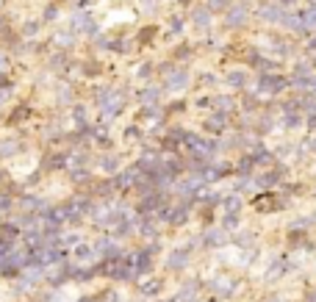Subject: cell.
I'll return each instance as SVG.
<instances>
[{
	"mask_svg": "<svg viewBox=\"0 0 316 302\" xmlns=\"http://www.w3.org/2000/svg\"><path fill=\"white\" fill-rule=\"evenodd\" d=\"M158 216H161L167 225H183L189 219V202H180V205H167V208H158Z\"/></svg>",
	"mask_w": 316,
	"mask_h": 302,
	"instance_id": "6da1fadb",
	"label": "cell"
},
{
	"mask_svg": "<svg viewBox=\"0 0 316 302\" xmlns=\"http://www.w3.org/2000/svg\"><path fill=\"white\" fill-rule=\"evenodd\" d=\"M189 258H191V244H183V247L172 249V252L167 255V269H172V272H180V269L189 266Z\"/></svg>",
	"mask_w": 316,
	"mask_h": 302,
	"instance_id": "7a4b0ae2",
	"label": "cell"
},
{
	"mask_svg": "<svg viewBox=\"0 0 316 302\" xmlns=\"http://www.w3.org/2000/svg\"><path fill=\"white\" fill-rule=\"evenodd\" d=\"M97 255H100V258H106V261H117V258H122V247L117 241H114V238H100V241H97Z\"/></svg>",
	"mask_w": 316,
	"mask_h": 302,
	"instance_id": "3957f363",
	"label": "cell"
},
{
	"mask_svg": "<svg viewBox=\"0 0 316 302\" xmlns=\"http://www.w3.org/2000/svg\"><path fill=\"white\" fill-rule=\"evenodd\" d=\"M211 291H214V294H219V296H230L233 291H236V280L227 277V274H219V277L211 280Z\"/></svg>",
	"mask_w": 316,
	"mask_h": 302,
	"instance_id": "277c9868",
	"label": "cell"
},
{
	"mask_svg": "<svg viewBox=\"0 0 316 302\" xmlns=\"http://www.w3.org/2000/svg\"><path fill=\"white\" fill-rule=\"evenodd\" d=\"M203 241L208 244V247H222V244L230 241V233H227L225 227H211V230H205Z\"/></svg>",
	"mask_w": 316,
	"mask_h": 302,
	"instance_id": "5b68a950",
	"label": "cell"
},
{
	"mask_svg": "<svg viewBox=\"0 0 316 302\" xmlns=\"http://www.w3.org/2000/svg\"><path fill=\"white\" fill-rule=\"evenodd\" d=\"M161 202H164L161 194L150 191V194L142 197V202H139V211H142V213H153V211H158V208H161Z\"/></svg>",
	"mask_w": 316,
	"mask_h": 302,
	"instance_id": "8992f818",
	"label": "cell"
},
{
	"mask_svg": "<svg viewBox=\"0 0 316 302\" xmlns=\"http://www.w3.org/2000/svg\"><path fill=\"white\" fill-rule=\"evenodd\" d=\"M200 189H203V178H200V175H191L189 180H183V183L178 186V191H180V194H186V197H189V194H197Z\"/></svg>",
	"mask_w": 316,
	"mask_h": 302,
	"instance_id": "52a82bcc",
	"label": "cell"
},
{
	"mask_svg": "<svg viewBox=\"0 0 316 302\" xmlns=\"http://www.w3.org/2000/svg\"><path fill=\"white\" fill-rule=\"evenodd\" d=\"M194 296H197V283L191 280L189 285H183V288H180V294L175 296V302H194Z\"/></svg>",
	"mask_w": 316,
	"mask_h": 302,
	"instance_id": "ba28073f",
	"label": "cell"
},
{
	"mask_svg": "<svg viewBox=\"0 0 316 302\" xmlns=\"http://www.w3.org/2000/svg\"><path fill=\"white\" fill-rule=\"evenodd\" d=\"M161 291V280H147V283H142V294L144 296H153Z\"/></svg>",
	"mask_w": 316,
	"mask_h": 302,
	"instance_id": "9c48e42d",
	"label": "cell"
},
{
	"mask_svg": "<svg viewBox=\"0 0 316 302\" xmlns=\"http://www.w3.org/2000/svg\"><path fill=\"white\" fill-rule=\"evenodd\" d=\"M225 211L227 213H239L241 211V197H236V194H233V197H225Z\"/></svg>",
	"mask_w": 316,
	"mask_h": 302,
	"instance_id": "30bf717a",
	"label": "cell"
},
{
	"mask_svg": "<svg viewBox=\"0 0 316 302\" xmlns=\"http://www.w3.org/2000/svg\"><path fill=\"white\" fill-rule=\"evenodd\" d=\"M239 225V216H236V213H227L225 219H222V227H225V230H230V227H236Z\"/></svg>",
	"mask_w": 316,
	"mask_h": 302,
	"instance_id": "8fae6325",
	"label": "cell"
},
{
	"mask_svg": "<svg viewBox=\"0 0 316 302\" xmlns=\"http://www.w3.org/2000/svg\"><path fill=\"white\" fill-rule=\"evenodd\" d=\"M252 238H255V236H252L250 230H244V233H239V236H236V244H241V247H247V244H250Z\"/></svg>",
	"mask_w": 316,
	"mask_h": 302,
	"instance_id": "7c38bea8",
	"label": "cell"
},
{
	"mask_svg": "<svg viewBox=\"0 0 316 302\" xmlns=\"http://www.w3.org/2000/svg\"><path fill=\"white\" fill-rule=\"evenodd\" d=\"M155 233H158V230H155V222H142V236H155Z\"/></svg>",
	"mask_w": 316,
	"mask_h": 302,
	"instance_id": "4fadbf2b",
	"label": "cell"
},
{
	"mask_svg": "<svg viewBox=\"0 0 316 302\" xmlns=\"http://www.w3.org/2000/svg\"><path fill=\"white\" fill-rule=\"evenodd\" d=\"M103 166H106L108 172H114V169H117L120 164H117V158H106V161H103Z\"/></svg>",
	"mask_w": 316,
	"mask_h": 302,
	"instance_id": "5bb4252c",
	"label": "cell"
},
{
	"mask_svg": "<svg viewBox=\"0 0 316 302\" xmlns=\"http://www.w3.org/2000/svg\"><path fill=\"white\" fill-rule=\"evenodd\" d=\"M75 255H78V258H89L92 249H89V247H78V252H75Z\"/></svg>",
	"mask_w": 316,
	"mask_h": 302,
	"instance_id": "9a60e30c",
	"label": "cell"
},
{
	"mask_svg": "<svg viewBox=\"0 0 316 302\" xmlns=\"http://www.w3.org/2000/svg\"><path fill=\"white\" fill-rule=\"evenodd\" d=\"M230 83H236V86H239V83H244V75H241V72H236V75H230Z\"/></svg>",
	"mask_w": 316,
	"mask_h": 302,
	"instance_id": "2e32d148",
	"label": "cell"
},
{
	"mask_svg": "<svg viewBox=\"0 0 316 302\" xmlns=\"http://www.w3.org/2000/svg\"><path fill=\"white\" fill-rule=\"evenodd\" d=\"M263 302H283V299H280V296H266Z\"/></svg>",
	"mask_w": 316,
	"mask_h": 302,
	"instance_id": "e0dca14e",
	"label": "cell"
},
{
	"mask_svg": "<svg viewBox=\"0 0 316 302\" xmlns=\"http://www.w3.org/2000/svg\"><path fill=\"white\" fill-rule=\"evenodd\" d=\"M308 302H316V288H313V291H310V294H308Z\"/></svg>",
	"mask_w": 316,
	"mask_h": 302,
	"instance_id": "ac0fdd59",
	"label": "cell"
},
{
	"mask_svg": "<svg viewBox=\"0 0 316 302\" xmlns=\"http://www.w3.org/2000/svg\"><path fill=\"white\" fill-rule=\"evenodd\" d=\"M310 222H316V211H313V216H310Z\"/></svg>",
	"mask_w": 316,
	"mask_h": 302,
	"instance_id": "d6986e66",
	"label": "cell"
}]
</instances>
